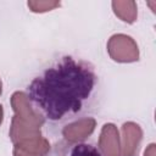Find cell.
Returning a JSON list of instances; mask_svg holds the SVG:
<instances>
[{"instance_id": "6da1fadb", "label": "cell", "mask_w": 156, "mask_h": 156, "mask_svg": "<svg viewBox=\"0 0 156 156\" xmlns=\"http://www.w3.org/2000/svg\"><path fill=\"white\" fill-rule=\"evenodd\" d=\"M94 84L95 74L91 68L72 57H63L30 83L28 98L46 117L56 121L69 112L79 111Z\"/></svg>"}, {"instance_id": "7a4b0ae2", "label": "cell", "mask_w": 156, "mask_h": 156, "mask_svg": "<svg viewBox=\"0 0 156 156\" xmlns=\"http://www.w3.org/2000/svg\"><path fill=\"white\" fill-rule=\"evenodd\" d=\"M11 106L13 117L10 127V139L13 144L41 135V127L45 122L44 117L37 112L23 91H15L11 96Z\"/></svg>"}, {"instance_id": "3957f363", "label": "cell", "mask_w": 156, "mask_h": 156, "mask_svg": "<svg viewBox=\"0 0 156 156\" xmlns=\"http://www.w3.org/2000/svg\"><path fill=\"white\" fill-rule=\"evenodd\" d=\"M110 57L121 63H130L139 60V48L135 40L127 34H113L107 41Z\"/></svg>"}, {"instance_id": "277c9868", "label": "cell", "mask_w": 156, "mask_h": 156, "mask_svg": "<svg viewBox=\"0 0 156 156\" xmlns=\"http://www.w3.org/2000/svg\"><path fill=\"white\" fill-rule=\"evenodd\" d=\"M99 149L101 156H122L119 132L113 123L102 126L99 136Z\"/></svg>"}, {"instance_id": "5b68a950", "label": "cell", "mask_w": 156, "mask_h": 156, "mask_svg": "<svg viewBox=\"0 0 156 156\" xmlns=\"http://www.w3.org/2000/svg\"><path fill=\"white\" fill-rule=\"evenodd\" d=\"M143 140V130L134 122H126L122 126V156H136Z\"/></svg>"}, {"instance_id": "8992f818", "label": "cell", "mask_w": 156, "mask_h": 156, "mask_svg": "<svg viewBox=\"0 0 156 156\" xmlns=\"http://www.w3.org/2000/svg\"><path fill=\"white\" fill-rule=\"evenodd\" d=\"M96 127V121L91 117L80 118L67 124L62 129V135L68 143H79L93 134Z\"/></svg>"}, {"instance_id": "52a82bcc", "label": "cell", "mask_w": 156, "mask_h": 156, "mask_svg": "<svg viewBox=\"0 0 156 156\" xmlns=\"http://www.w3.org/2000/svg\"><path fill=\"white\" fill-rule=\"evenodd\" d=\"M50 143L44 136H35L13 144V156H46Z\"/></svg>"}, {"instance_id": "ba28073f", "label": "cell", "mask_w": 156, "mask_h": 156, "mask_svg": "<svg viewBox=\"0 0 156 156\" xmlns=\"http://www.w3.org/2000/svg\"><path fill=\"white\" fill-rule=\"evenodd\" d=\"M112 10L115 15L126 23H134L138 17L136 2L133 0H115L112 1Z\"/></svg>"}, {"instance_id": "9c48e42d", "label": "cell", "mask_w": 156, "mask_h": 156, "mask_svg": "<svg viewBox=\"0 0 156 156\" xmlns=\"http://www.w3.org/2000/svg\"><path fill=\"white\" fill-rule=\"evenodd\" d=\"M29 10L32 12H35V13H43V12H48V11H51L56 7L60 6V2L58 1H51V0H30L27 2Z\"/></svg>"}, {"instance_id": "30bf717a", "label": "cell", "mask_w": 156, "mask_h": 156, "mask_svg": "<svg viewBox=\"0 0 156 156\" xmlns=\"http://www.w3.org/2000/svg\"><path fill=\"white\" fill-rule=\"evenodd\" d=\"M71 156H101L100 151L93 146V145H88V144H78L76 145L72 151H71Z\"/></svg>"}, {"instance_id": "8fae6325", "label": "cell", "mask_w": 156, "mask_h": 156, "mask_svg": "<svg viewBox=\"0 0 156 156\" xmlns=\"http://www.w3.org/2000/svg\"><path fill=\"white\" fill-rule=\"evenodd\" d=\"M144 156H155V144H150L144 151Z\"/></svg>"}, {"instance_id": "7c38bea8", "label": "cell", "mask_w": 156, "mask_h": 156, "mask_svg": "<svg viewBox=\"0 0 156 156\" xmlns=\"http://www.w3.org/2000/svg\"><path fill=\"white\" fill-rule=\"evenodd\" d=\"M2 119H4V108H2V105L0 104V126L2 123Z\"/></svg>"}, {"instance_id": "4fadbf2b", "label": "cell", "mask_w": 156, "mask_h": 156, "mask_svg": "<svg viewBox=\"0 0 156 156\" xmlns=\"http://www.w3.org/2000/svg\"><path fill=\"white\" fill-rule=\"evenodd\" d=\"M2 94V82H1V78H0V95Z\"/></svg>"}]
</instances>
